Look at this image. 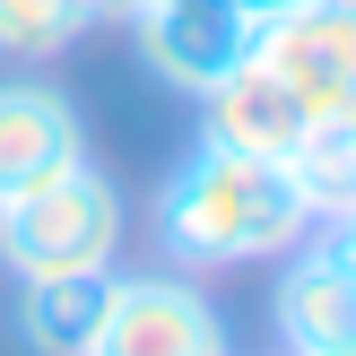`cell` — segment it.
Returning <instances> with one entry per match:
<instances>
[{
    "label": "cell",
    "mask_w": 356,
    "mask_h": 356,
    "mask_svg": "<svg viewBox=\"0 0 356 356\" xmlns=\"http://www.w3.org/2000/svg\"><path fill=\"white\" fill-rule=\"evenodd\" d=\"M122 26H131L148 79H165L174 96L218 87L226 70L252 61V44H261V9L252 0H131Z\"/></svg>",
    "instance_id": "cell-3"
},
{
    "label": "cell",
    "mask_w": 356,
    "mask_h": 356,
    "mask_svg": "<svg viewBox=\"0 0 356 356\" xmlns=\"http://www.w3.org/2000/svg\"><path fill=\"white\" fill-rule=\"evenodd\" d=\"M87 0H0V52L9 61H61L87 35Z\"/></svg>",
    "instance_id": "cell-11"
},
{
    "label": "cell",
    "mask_w": 356,
    "mask_h": 356,
    "mask_svg": "<svg viewBox=\"0 0 356 356\" xmlns=\"http://www.w3.org/2000/svg\"><path fill=\"white\" fill-rule=\"evenodd\" d=\"M348 9H356V0H348Z\"/></svg>",
    "instance_id": "cell-17"
},
{
    "label": "cell",
    "mask_w": 356,
    "mask_h": 356,
    "mask_svg": "<svg viewBox=\"0 0 356 356\" xmlns=\"http://www.w3.org/2000/svg\"><path fill=\"white\" fill-rule=\"evenodd\" d=\"M287 270H278V296H270V313H278V339H287V356H322V348H348L356 339V252H348V235H330V243H296V252H278Z\"/></svg>",
    "instance_id": "cell-6"
},
{
    "label": "cell",
    "mask_w": 356,
    "mask_h": 356,
    "mask_svg": "<svg viewBox=\"0 0 356 356\" xmlns=\"http://www.w3.org/2000/svg\"><path fill=\"white\" fill-rule=\"evenodd\" d=\"M87 9H96V17H122V9H131V0H87Z\"/></svg>",
    "instance_id": "cell-12"
},
{
    "label": "cell",
    "mask_w": 356,
    "mask_h": 356,
    "mask_svg": "<svg viewBox=\"0 0 356 356\" xmlns=\"http://www.w3.org/2000/svg\"><path fill=\"white\" fill-rule=\"evenodd\" d=\"M287 174L305 183L322 226H348L356 218V113H313L296 156H287Z\"/></svg>",
    "instance_id": "cell-10"
},
{
    "label": "cell",
    "mask_w": 356,
    "mask_h": 356,
    "mask_svg": "<svg viewBox=\"0 0 356 356\" xmlns=\"http://www.w3.org/2000/svg\"><path fill=\"white\" fill-rule=\"evenodd\" d=\"M252 52L296 87L305 113H348V96H356V9L348 0H296V9L261 17Z\"/></svg>",
    "instance_id": "cell-5"
},
{
    "label": "cell",
    "mask_w": 356,
    "mask_h": 356,
    "mask_svg": "<svg viewBox=\"0 0 356 356\" xmlns=\"http://www.w3.org/2000/svg\"><path fill=\"white\" fill-rule=\"evenodd\" d=\"M348 113H356V96H348Z\"/></svg>",
    "instance_id": "cell-16"
},
{
    "label": "cell",
    "mask_w": 356,
    "mask_h": 356,
    "mask_svg": "<svg viewBox=\"0 0 356 356\" xmlns=\"http://www.w3.org/2000/svg\"><path fill=\"white\" fill-rule=\"evenodd\" d=\"M113 305V270H61V278H17L9 330L26 356H87Z\"/></svg>",
    "instance_id": "cell-9"
},
{
    "label": "cell",
    "mask_w": 356,
    "mask_h": 356,
    "mask_svg": "<svg viewBox=\"0 0 356 356\" xmlns=\"http://www.w3.org/2000/svg\"><path fill=\"white\" fill-rule=\"evenodd\" d=\"M191 104H200V139H209V148L270 156V165H287V156H296V139H305V122H313L305 104H296V87L278 79L261 52H252V61H235L218 87H200Z\"/></svg>",
    "instance_id": "cell-7"
},
{
    "label": "cell",
    "mask_w": 356,
    "mask_h": 356,
    "mask_svg": "<svg viewBox=\"0 0 356 356\" xmlns=\"http://www.w3.org/2000/svg\"><path fill=\"white\" fill-rule=\"evenodd\" d=\"M87 356H226V313L183 270H113V305Z\"/></svg>",
    "instance_id": "cell-4"
},
{
    "label": "cell",
    "mask_w": 356,
    "mask_h": 356,
    "mask_svg": "<svg viewBox=\"0 0 356 356\" xmlns=\"http://www.w3.org/2000/svg\"><path fill=\"white\" fill-rule=\"evenodd\" d=\"M113 252H122V191L96 174V156H70L35 191L0 200V270L9 278L113 270Z\"/></svg>",
    "instance_id": "cell-2"
},
{
    "label": "cell",
    "mask_w": 356,
    "mask_h": 356,
    "mask_svg": "<svg viewBox=\"0 0 356 356\" xmlns=\"http://www.w3.org/2000/svg\"><path fill=\"white\" fill-rule=\"evenodd\" d=\"M322 356H356V339H348V348H322Z\"/></svg>",
    "instance_id": "cell-15"
},
{
    "label": "cell",
    "mask_w": 356,
    "mask_h": 356,
    "mask_svg": "<svg viewBox=\"0 0 356 356\" xmlns=\"http://www.w3.org/2000/svg\"><path fill=\"white\" fill-rule=\"evenodd\" d=\"M313 200L287 165L235 148H191L156 183V243L174 270H235V261H278L313 235Z\"/></svg>",
    "instance_id": "cell-1"
},
{
    "label": "cell",
    "mask_w": 356,
    "mask_h": 356,
    "mask_svg": "<svg viewBox=\"0 0 356 356\" xmlns=\"http://www.w3.org/2000/svg\"><path fill=\"white\" fill-rule=\"evenodd\" d=\"M252 9H261V17H278V9H296V0H252Z\"/></svg>",
    "instance_id": "cell-13"
},
{
    "label": "cell",
    "mask_w": 356,
    "mask_h": 356,
    "mask_svg": "<svg viewBox=\"0 0 356 356\" xmlns=\"http://www.w3.org/2000/svg\"><path fill=\"white\" fill-rule=\"evenodd\" d=\"M70 156H87L79 104L44 79H0V200L35 191L44 174H61Z\"/></svg>",
    "instance_id": "cell-8"
},
{
    "label": "cell",
    "mask_w": 356,
    "mask_h": 356,
    "mask_svg": "<svg viewBox=\"0 0 356 356\" xmlns=\"http://www.w3.org/2000/svg\"><path fill=\"white\" fill-rule=\"evenodd\" d=\"M339 235H348V252H356V218H348V226H339Z\"/></svg>",
    "instance_id": "cell-14"
}]
</instances>
